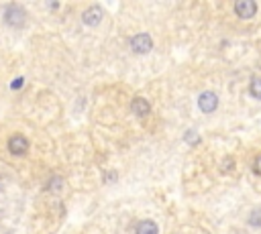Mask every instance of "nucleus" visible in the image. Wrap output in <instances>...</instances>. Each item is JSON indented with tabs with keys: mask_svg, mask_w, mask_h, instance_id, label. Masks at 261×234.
I'll list each match as a JSON object with an SVG mask.
<instances>
[{
	"mask_svg": "<svg viewBox=\"0 0 261 234\" xmlns=\"http://www.w3.org/2000/svg\"><path fill=\"white\" fill-rule=\"evenodd\" d=\"M235 13L241 19H251L257 13V5L253 3V0H239V3L235 5Z\"/></svg>",
	"mask_w": 261,
	"mask_h": 234,
	"instance_id": "nucleus-6",
	"label": "nucleus"
},
{
	"mask_svg": "<svg viewBox=\"0 0 261 234\" xmlns=\"http://www.w3.org/2000/svg\"><path fill=\"white\" fill-rule=\"evenodd\" d=\"M249 224H251V226H255V228H259V226H261V210H253V212H251V216H249Z\"/></svg>",
	"mask_w": 261,
	"mask_h": 234,
	"instance_id": "nucleus-10",
	"label": "nucleus"
},
{
	"mask_svg": "<svg viewBox=\"0 0 261 234\" xmlns=\"http://www.w3.org/2000/svg\"><path fill=\"white\" fill-rule=\"evenodd\" d=\"M131 110H133V114H137V116H147L149 114V110H151V106H149V102L145 100V98H135L133 102H131Z\"/></svg>",
	"mask_w": 261,
	"mask_h": 234,
	"instance_id": "nucleus-7",
	"label": "nucleus"
},
{
	"mask_svg": "<svg viewBox=\"0 0 261 234\" xmlns=\"http://www.w3.org/2000/svg\"><path fill=\"white\" fill-rule=\"evenodd\" d=\"M231 167H233V159H227V161H225V165H223V171H229Z\"/></svg>",
	"mask_w": 261,
	"mask_h": 234,
	"instance_id": "nucleus-14",
	"label": "nucleus"
},
{
	"mask_svg": "<svg viewBox=\"0 0 261 234\" xmlns=\"http://www.w3.org/2000/svg\"><path fill=\"white\" fill-rule=\"evenodd\" d=\"M5 23L9 27H15V29H21L25 23H27V13L23 7L19 5H9L5 9Z\"/></svg>",
	"mask_w": 261,
	"mask_h": 234,
	"instance_id": "nucleus-1",
	"label": "nucleus"
},
{
	"mask_svg": "<svg viewBox=\"0 0 261 234\" xmlns=\"http://www.w3.org/2000/svg\"><path fill=\"white\" fill-rule=\"evenodd\" d=\"M102 17H104V11H102L98 5H94V7H90V9L84 11L82 21H84V25H88V27H96V25L102 23Z\"/></svg>",
	"mask_w": 261,
	"mask_h": 234,
	"instance_id": "nucleus-4",
	"label": "nucleus"
},
{
	"mask_svg": "<svg viewBox=\"0 0 261 234\" xmlns=\"http://www.w3.org/2000/svg\"><path fill=\"white\" fill-rule=\"evenodd\" d=\"M23 86V77H17L15 82H13V90H19Z\"/></svg>",
	"mask_w": 261,
	"mask_h": 234,
	"instance_id": "nucleus-13",
	"label": "nucleus"
},
{
	"mask_svg": "<svg viewBox=\"0 0 261 234\" xmlns=\"http://www.w3.org/2000/svg\"><path fill=\"white\" fill-rule=\"evenodd\" d=\"M184 138H186V140H188V143H192V145H198V140H200V138H198V134H196V132H194V130H188V132H186V136H184Z\"/></svg>",
	"mask_w": 261,
	"mask_h": 234,
	"instance_id": "nucleus-11",
	"label": "nucleus"
},
{
	"mask_svg": "<svg viewBox=\"0 0 261 234\" xmlns=\"http://www.w3.org/2000/svg\"><path fill=\"white\" fill-rule=\"evenodd\" d=\"M253 173L261 175V155H257V157L253 159Z\"/></svg>",
	"mask_w": 261,
	"mask_h": 234,
	"instance_id": "nucleus-12",
	"label": "nucleus"
},
{
	"mask_svg": "<svg viewBox=\"0 0 261 234\" xmlns=\"http://www.w3.org/2000/svg\"><path fill=\"white\" fill-rule=\"evenodd\" d=\"M198 106H200V110L204 114H211L219 106V96L215 92H204V94H200V98H198Z\"/></svg>",
	"mask_w": 261,
	"mask_h": 234,
	"instance_id": "nucleus-3",
	"label": "nucleus"
},
{
	"mask_svg": "<svg viewBox=\"0 0 261 234\" xmlns=\"http://www.w3.org/2000/svg\"><path fill=\"white\" fill-rule=\"evenodd\" d=\"M158 232H160L158 224L151 222V220H143V222H139L137 228H135V234H158Z\"/></svg>",
	"mask_w": 261,
	"mask_h": 234,
	"instance_id": "nucleus-8",
	"label": "nucleus"
},
{
	"mask_svg": "<svg viewBox=\"0 0 261 234\" xmlns=\"http://www.w3.org/2000/svg\"><path fill=\"white\" fill-rule=\"evenodd\" d=\"M9 151H11L13 155H17V157L25 155V153L29 151V140H27L25 136H21V134L11 136V140H9Z\"/></svg>",
	"mask_w": 261,
	"mask_h": 234,
	"instance_id": "nucleus-5",
	"label": "nucleus"
},
{
	"mask_svg": "<svg viewBox=\"0 0 261 234\" xmlns=\"http://www.w3.org/2000/svg\"><path fill=\"white\" fill-rule=\"evenodd\" d=\"M131 49H133L135 53L145 55V53H149V51L153 49V41H151V37H149L147 33H139V35H135V37L131 39Z\"/></svg>",
	"mask_w": 261,
	"mask_h": 234,
	"instance_id": "nucleus-2",
	"label": "nucleus"
},
{
	"mask_svg": "<svg viewBox=\"0 0 261 234\" xmlns=\"http://www.w3.org/2000/svg\"><path fill=\"white\" fill-rule=\"evenodd\" d=\"M249 92H251V96H253V98L261 100V77H255V80L251 82V88H249Z\"/></svg>",
	"mask_w": 261,
	"mask_h": 234,
	"instance_id": "nucleus-9",
	"label": "nucleus"
}]
</instances>
